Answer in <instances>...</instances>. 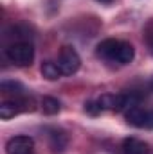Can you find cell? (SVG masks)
<instances>
[{
  "instance_id": "10",
  "label": "cell",
  "mask_w": 153,
  "mask_h": 154,
  "mask_svg": "<svg viewBox=\"0 0 153 154\" xmlns=\"http://www.w3.org/2000/svg\"><path fill=\"white\" fill-rule=\"evenodd\" d=\"M49 140H50V149L54 152H61L67 145V136L61 131H56V129H52L49 133Z\"/></svg>"
},
{
  "instance_id": "3",
  "label": "cell",
  "mask_w": 153,
  "mask_h": 154,
  "mask_svg": "<svg viewBox=\"0 0 153 154\" xmlns=\"http://www.w3.org/2000/svg\"><path fill=\"white\" fill-rule=\"evenodd\" d=\"M58 66L61 68L63 75H72V74H76L77 70H79V66H81V57H79V54H77L72 47L65 45L60 50Z\"/></svg>"
},
{
  "instance_id": "4",
  "label": "cell",
  "mask_w": 153,
  "mask_h": 154,
  "mask_svg": "<svg viewBox=\"0 0 153 154\" xmlns=\"http://www.w3.org/2000/svg\"><path fill=\"white\" fill-rule=\"evenodd\" d=\"M128 124L141 127V129H153V109H144L141 106H132L124 111Z\"/></svg>"
},
{
  "instance_id": "14",
  "label": "cell",
  "mask_w": 153,
  "mask_h": 154,
  "mask_svg": "<svg viewBox=\"0 0 153 154\" xmlns=\"http://www.w3.org/2000/svg\"><path fill=\"white\" fill-rule=\"evenodd\" d=\"M151 88H153V81H151Z\"/></svg>"
},
{
  "instance_id": "9",
  "label": "cell",
  "mask_w": 153,
  "mask_h": 154,
  "mask_svg": "<svg viewBox=\"0 0 153 154\" xmlns=\"http://www.w3.org/2000/svg\"><path fill=\"white\" fill-rule=\"evenodd\" d=\"M0 90H2V93L4 95H9L11 99H20V97H25L24 95V86L22 84H18V82H13V81H4L2 84H0Z\"/></svg>"
},
{
  "instance_id": "12",
  "label": "cell",
  "mask_w": 153,
  "mask_h": 154,
  "mask_svg": "<svg viewBox=\"0 0 153 154\" xmlns=\"http://www.w3.org/2000/svg\"><path fill=\"white\" fill-rule=\"evenodd\" d=\"M144 39H146V45H148L150 52L153 54V20L146 25V29H144Z\"/></svg>"
},
{
  "instance_id": "13",
  "label": "cell",
  "mask_w": 153,
  "mask_h": 154,
  "mask_svg": "<svg viewBox=\"0 0 153 154\" xmlns=\"http://www.w3.org/2000/svg\"><path fill=\"white\" fill-rule=\"evenodd\" d=\"M97 2H101V4H110L112 0H97Z\"/></svg>"
},
{
  "instance_id": "7",
  "label": "cell",
  "mask_w": 153,
  "mask_h": 154,
  "mask_svg": "<svg viewBox=\"0 0 153 154\" xmlns=\"http://www.w3.org/2000/svg\"><path fill=\"white\" fill-rule=\"evenodd\" d=\"M148 143L139 138H126L122 142V154H148Z\"/></svg>"
},
{
  "instance_id": "6",
  "label": "cell",
  "mask_w": 153,
  "mask_h": 154,
  "mask_svg": "<svg viewBox=\"0 0 153 154\" xmlns=\"http://www.w3.org/2000/svg\"><path fill=\"white\" fill-rule=\"evenodd\" d=\"M33 149H34V140L31 136H25V134L13 136L5 143L7 154H33Z\"/></svg>"
},
{
  "instance_id": "2",
  "label": "cell",
  "mask_w": 153,
  "mask_h": 154,
  "mask_svg": "<svg viewBox=\"0 0 153 154\" xmlns=\"http://www.w3.org/2000/svg\"><path fill=\"white\" fill-rule=\"evenodd\" d=\"M5 56L16 66H29L34 59V47L29 41H15L5 48Z\"/></svg>"
},
{
  "instance_id": "1",
  "label": "cell",
  "mask_w": 153,
  "mask_h": 154,
  "mask_svg": "<svg viewBox=\"0 0 153 154\" xmlns=\"http://www.w3.org/2000/svg\"><path fill=\"white\" fill-rule=\"evenodd\" d=\"M96 52L105 61L119 63V65H128L135 57V48H133L132 43L121 41V39H114V38H108V39H105V41H101L97 45Z\"/></svg>"
},
{
  "instance_id": "5",
  "label": "cell",
  "mask_w": 153,
  "mask_h": 154,
  "mask_svg": "<svg viewBox=\"0 0 153 154\" xmlns=\"http://www.w3.org/2000/svg\"><path fill=\"white\" fill-rule=\"evenodd\" d=\"M22 111H33V100L31 99H25V97L9 99V100H4L0 104V116L4 120H9Z\"/></svg>"
},
{
  "instance_id": "8",
  "label": "cell",
  "mask_w": 153,
  "mask_h": 154,
  "mask_svg": "<svg viewBox=\"0 0 153 154\" xmlns=\"http://www.w3.org/2000/svg\"><path fill=\"white\" fill-rule=\"evenodd\" d=\"M40 72H41V75L45 77L47 81H58L60 77L63 75L61 68H60L58 63H54V61H43L41 66H40Z\"/></svg>"
},
{
  "instance_id": "11",
  "label": "cell",
  "mask_w": 153,
  "mask_h": 154,
  "mask_svg": "<svg viewBox=\"0 0 153 154\" xmlns=\"http://www.w3.org/2000/svg\"><path fill=\"white\" fill-rule=\"evenodd\" d=\"M41 109L47 115H56V113H60L61 106H60V100H56L52 97H43L41 99Z\"/></svg>"
}]
</instances>
